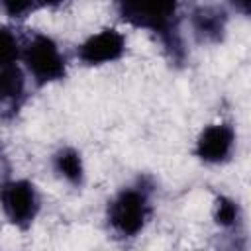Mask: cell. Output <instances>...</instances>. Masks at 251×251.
I'll return each mask as SVG.
<instances>
[{
	"mask_svg": "<svg viewBox=\"0 0 251 251\" xmlns=\"http://www.w3.org/2000/svg\"><path fill=\"white\" fill-rule=\"evenodd\" d=\"M114 6L122 22L153 33L169 59L175 65H182L184 47L178 29L180 0H114Z\"/></svg>",
	"mask_w": 251,
	"mask_h": 251,
	"instance_id": "cell-1",
	"label": "cell"
},
{
	"mask_svg": "<svg viewBox=\"0 0 251 251\" xmlns=\"http://www.w3.org/2000/svg\"><path fill=\"white\" fill-rule=\"evenodd\" d=\"M155 184L149 176H139L133 184L120 188L106 206V224L120 239L137 237L153 214Z\"/></svg>",
	"mask_w": 251,
	"mask_h": 251,
	"instance_id": "cell-2",
	"label": "cell"
},
{
	"mask_svg": "<svg viewBox=\"0 0 251 251\" xmlns=\"http://www.w3.org/2000/svg\"><path fill=\"white\" fill-rule=\"evenodd\" d=\"M27 75L35 88H43L51 82L65 80L67 59L61 53L57 41L41 31H31L22 41V57Z\"/></svg>",
	"mask_w": 251,
	"mask_h": 251,
	"instance_id": "cell-3",
	"label": "cell"
},
{
	"mask_svg": "<svg viewBox=\"0 0 251 251\" xmlns=\"http://www.w3.org/2000/svg\"><path fill=\"white\" fill-rule=\"evenodd\" d=\"M0 210L4 218L18 229L25 231L41 210L37 186L27 178H10L0 184Z\"/></svg>",
	"mask_w": 251,
	"mask_h": 251,
	"instance_id": "cell-4",
	"label": "cell"
},
{
	"mask_svg": "<svg viewBox=\"0 0 251 251\" xmlns=\"http://www.w3.org/2000/svg\"><path fill=\"white\" fill-rule=\"evenodd\" d=\"M126 55V37L116 27H104L92 33L76 47V59L84 67L116 63Z\"/></svg>",
	"mask_w": 251,
	"mask_h": 251,
	"instance_id": "cell-5",
	"label": "cell"
},
{
	"mask_svg": "<svg viewBox=\"0 0 251 251\" xmlns=\"http://www.w3.org/2000/svg\"><path fill=\"white\" fill-rule=\"evenodd\" d=\"M235 127L229 122H216L206 126L194 145V155L208 165H224L235 151Z\"/></svg>",
	"mask_w": 251,
	"mask_h": 251,
	"instance_id": "cell-6",
	"label": "cell"
},
{
	"mask_svg": "<svg viewBox=\"0 0 251 251\" xmlns=\"http://www.w3.org/2000/svg\"><path fill=\"white\" fill-rule=\"evenodd\" d=\"M27 102V78L18 65L0 69V122L14 120Z\"/></svg>",
	"mask_w": 251,
	"mask_h": 251,
	"instance_id": "cell-7",
	"label": "cell"
},
{
	"mask_svg": "<svg viewBox=\"0 0 251 251\" xmlns=\"http://www.w3.org/2000/svg\"><path fill=\"white\" fill-rule=\"evenodd\" d=\"M190 27L198 43H220L226 37L227 12L218 4H198L190 10Z\"/></svg>",
	"mask_w": 251,
	"mask_h": 251,
	"instance_id": "cell-8",
	"label": "cell"
},
{
	"mask_svg": "<svg viewBox=\"0 0 251 251\" xmlns=\"http://www.w3.org/2000/svg\"><path fill=\"white\" fill-rule=\"evenodd\" d=\"M51 167L55 171L57 176H61L63 180H67L71 186L80 188L84 184V165H82V157L80 153L71 147V145H63L59 147L53 155H51Z\"/></svg>",
	"mask_w": 251,
	"mask_h": 251,
	"instance_id": "cell-9",
	"label": "cell"
},
{
	"mask_svg": "<svg viewBox=\"0 0 251 251\" xmlns=\"http://www.w3.org/2000/svg\"><path fill=\"white\" fill-rule=\"evenodd\" d=\"M241 208L239 204L224 194H218L214 200V222L216 226H220L222 229H235L241 226Z\"/></svg>",
	"mask_w": 251,
	"mask_h": 251,
	"instance_id": "cell-10",
	"label": "cell"
},
{
	"mask_svg": "<svg viewBox=\"0 0 251 251\" xmlns=\"http://www.w3.org/2000/svg\"><path fill=\"white\" fill-rule=\"evenodd\" d=\"M22 57V41L10 25H0V69L16 65Z\"/></svg>",
	"mask_w": 251,
	"mask_h": 251,
	"instance_id": "cell-11",
	"label": "cell"
},
{
	"mask_svg": "<svg viewBox=\"0 0 251 251\" xmlns=\"http://www.w3.org/2000/svg\"><path fill=\"white\" fill-rule=\"evenodd\" d=\"M0 8L4 14L16 22H24L35 10H39L37 0H0Z\"/></svg>",
	"mask_w": 251,
	"mask_h": 251,
	"instance_id": "cell-12",
	"label": "cell"
},
{
	"mask_svg": "<svg viewBox=\"0 0 251 251\" xmlns=\"http://www.w3.org/2000/svg\"><path fill=\"white\" fill-rule=\"evenodd\" d=\"M227 4L241 16H249V6H251V0H227Z\"/></svg>",
	"mask_w": 251,
	"mask_h": 251,
	"instance_id": "cell-13",
	"label": "cell"
},
{
	"mask_svg": "<svg viewBox=\"0 0 251 251\" xmlns=\"http://www.w3.org/2000/svg\"><path fill=\"white\" fill-rule=\"evenodd\" d=\"M65 2H67V0H37V4H39V10H41V8L57 10V8H61Z\"/></svg>",
	"mask_w": 251,
	"mask_h": 251,
	"instance_id": "cell-14",
	"label": "cell"
}]
</instances>
